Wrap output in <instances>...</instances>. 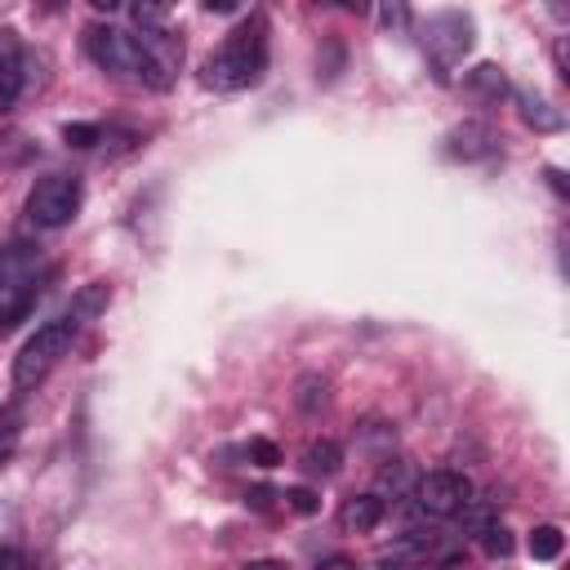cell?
I'll return each mask as SVG.
<instances>
[{
    "mask_svg": "<svg viewBox=\"0 0 570 570\" xmlns=\"http://www.w3.org/2000/svg\"><path fill=\"white\" fill-rule=\"evenodd\" d=\"M285 503H289L294 512H303V517H312V512L321 508V499H316L312 490H303V485H294V490H285Z\"/></svg>",
    "mask_w": 570,
    "mask_h": 570,
    "instance_id": "24",
    "label": "cell"
},
{
    "mask_svg": "<svg viewBox=\"0 0 570 570\" xmlns=\"http://www.w3.org/2000/svg\"><path fill=\"white\" fill-rule=\"evenodd\" d=\"M0 570H31V561L18 548H0Z\"/></svg>",
    "mask_w": 570,
    "mask_h": 570,
    "instance_id": "25",
    "label": "cell"
},
{
    "mask_svg": "<svg viewBox=\"0 0 570 570\" xmlns=\"http://www.w3.org/2000/svg\"><path fill=\"white\" fill-rule=\"evenodd\" d=\"M379 521H383V499H379V494H352V499H343V508H338V525H343L347 534H370Z\"/></svg>",
    "mask_w": 570,
    "mask_h": 570,
    "instance_id": "11",
    "label": "cell"
},
{
    "mask_svg": "<svg viewBox=\"0 0 570 570\" xmlns=\"http://www.w3.org/2000/svg\"><path fill=\"white\" fill-rule=\"evenodd\" d=\"M31 156V142H27V134H18V129H0V169H13V165H22Z\"/></svg>",
    "mask_w": 570,
    "mask_h": 570,
    "instance_id": "17",
    "label": "cell"
},
{
    "mask_svg": "<svg viewBox=\"0 0 570 570\" xmlns=\"http://www.w3.org/2000/svg\"><path fill=\"white\" fill-rule=\"evenodd\" d=\"M423 45H428V53H432L436 67H450L454 58L468 53V45H472V22H468L463 13H432Z\"/></svg>",
    "mask_w": 570,
    "mask_h": 570,
    "instance_id": "8",
    "label": "cell"
},
{
    "mask_svg": "<svg viewBox=\"0 0 570 570\" xmlns=\"http://www.w3.org/2000/svg\"><path fill=\"white\" fill-rule=\"evenodd\" d=\"M22 94V40L13 27H0V116Z\"/></svg>",
    "mask_w": 570,
    "mask_h": 570,
    "instance_id": "9",
    "label": "cell"
},
{
    "mask_svg": "<svg viewBox=\"0 0 570 570\" xmlns=\"http://www.w3.org/2000/svg\"><path fill=\"white\" fill-rule=\"evenodd\" d=\"M40 267H45L40 245H31V240L0 245V334L13 330L31 312L36 294H40Z\"/></svg>",
    "mask_w": 570,
    "mask_h": 570,
    "instance_id": "2",
    "label": "cell"
},
{
    "mask_svg": "<svg viewBox=\"0 0 570 570\" xmlns=\"http://www.w3.org/2000/svg\"><path fill=\"white\" fill-rule=\"evenodd\" d=\"M80 200H85L80 178H71V174H45V178H36V187L27 191V218H31L36 227L53 232V227H67V223L80 214Z\"/></svg>",
    "mask_w": 570,
    "mask_h": 570,
    "instance_id": "4",
    "label": "cell"
},
{
    "mask_svg": "<svg viewBox=\"0 0 570 570\" xmlns=\"http://www.w3.org/2000/svg\"><path fill=\"white\" fill-rule=\"evenodd\" d=\"M240 570H289L285 561H276V557H258V561H245Z\"/></svg>",
    "mask_w": 570,
    "mask_h": 570,
    "instance_id": "26",
    "label": "cell"
},
{
    "mask_svg": "<svg viewBox=\"0 0 570 570\" xmlns=\"http://www.w3.org/2000/svg\"><path fill=\"white\" fill-rule=\"evenodd\" d=\"M476 539L485 543V552H490V557H508V552H512V530H508V525H499V521H494V525H485Z\"/></svg>",
    "mask_w": 570,
    "mask_h": 570,
    "instance_id": "21",
    "label": "cell"
},
{
    "mask_svg": "<svg viewBox=\"0 0 570 570\" xmlns=\"http://www.w3.org/2000/svg\"><path fill=\"white\" fill-rule=\"evenodd\" d=\"M468 85H472V89H481L485 98H499V94L508 89V80H503V71H499L494 62H481V67L468 76Z\"/></svg>",
    "mask_w": 570,
    "mask_h": 570,
    "instance_id": "18",
    "label": "cell"
},
{
    "mask_svg": "<svg viewBox=\"0 0 570 570\" xmlns=\"http://www.w3.org/2000/svg\"><path fill=\"white\" fill-rule=\"evenodd\" d=\"M129 13L138 22V31H165L169 18H174V9H165V4H134Z\"/></svg>",
    "mask_w": 570,
    "mask_h": 570,
    "instance_id": "19",
    "label": "cell"
},
{
    "mask_svg": "<svg viewBox=\"0 0 570 570\" xmlns=\"http://www.w3.org/2000/svg\"><path fill=\"white\" fill-rule=\"evenodd\" d=\"M71 343H76V321H71V316L45 321V325L22 343V352L13 356V387H18V392H31L36 383H45V374L71 352Z\"/></svg>",
    "mask_w": 570,
    "mask_h": 570,
    "instance_id": "3",
    "label": "cell"
},
{
    "mask_svg": "<svg viewBox=\"0 0 570 570\" xmlns=\"http://www.w3.org/2000/svg\"><path fill=\"white\" fill-rule=\"evenodd\" d=\"M245 454H249V463H258V468H276V463H281V450H276L272 441H263V436H258V441H249V450H245Z\"/></svg>",
    "mask_w": 570,
    "mask_h": 570,
    "instance_id": "23",
    "label": "cell"
},
{
    "mask_svg": "<svg viewBox=\"0 0 570 570\" xmlns=\"http://www.w3.org/2000/svg\"><path fill=\"white\" fill-rule=\"evenodd\" d=\"M338 463H343L338 441L321 436V441H307V445H303V472H312V476H334Z\"/></svg>",
    "mask_w": 570,
    "mask_h": 570,
    "instance_id": "12",
    "label": "cell"
},
{
    "mask_svg": "<svg viewBox=\"0 0 570 570\" xmlns=\"http://www.w3.org/2000/svg\"><path fill=\"white\" fill-rule=\"evenodd\" d=\"M468 499H472V481L463 472H454V468H436V472L414 481V503L428 517H459Z\"/></svg>",
    "mask_w": 570,
    "mask_h": 570,
    "instance_id": "6",
    "label": "cell"
},
{
    "mask_svg": "<svg viewBox=\"0 0 570 570\" xmlns=\"http://www.w3.org/2000/svg\"><path fill=\"white\" fill-rule=\"evenodd\" d=\"M517 102H521V120L530 125V129H539V134H552V129H561V111H552L539 94H530V89H521L517 94Z\"/></svg>",
    "mask_w": 570,
    "mask_h": 570,
    "instance_id": "13",
    "label": "cell"
},
{
    "mask_svg": "<svg viewBox=\"0 0 570 570\" xmlns=\"http://www.w3.org/2000/svg\"><path fill=\"white\" fill-rule=\"evenodd\" d=\"M316 570H356V561H347V557H330V561H321Z\"/></svg>",
    "mask_w": 570,
    "mask_h": 570,
    "instance_id": "27",
    "label": "cell"
},
{
    "mask_svg": "<svg viewBox=\"0 0 570 570\" xmlns=\"http://www.w3.org/2000/svg\"><path fill=\"white\" fill-rule=\"evenodd\" d=\"M263 71H267V22L258 13H249L205 58V85L218 94H236V89L258 85Z\"/></svg>",
    "mask_w": 570,
    "mask_h": 570,
    "instance_id": "1",
    "label": "cell"
},
{
    "mask_svg": "<svg viewBox=\"0 0 570 570\" xmlns=\"http://www.w3.org/2000/svg\"><path fill=\"white\" fill-rule=\"evenodd\" d=\"M325 401H330V383H325L321 374H303V379L294 383V405H298L303 414H316Z\"/></svg>",
    "mask_w": 570,
    "mask_h": 570,
    "instance_id": "14",
    "label": "cell"
},
{
    "mask_svg": "<svg viewBox=\"0 0 570 570\" xmlns=\"http://www.w3.org/2000/svg\"><path fill=\"white\" fill-rule=\"evenodd\" d=\"M138 36V49H142V71L138 80L151 85V89H169L178 67H183V40L165 27V31H134Z\"/></svg>",
    "mask_w": 570,
    "mask_h": 570,
    "instance_id": "7",
    "label": "cell"
},
{
    "mask_svg": "<svg viewBox=\"0 0 570 570\" xmlns=\"http://www.w3.org/2000/svg\"><path fill=\"white\" fill-rule=\"evenodd\" d=\"M445 151H450V156H463V160L490 156V151H494V129H490L485 120H463L459 129H450Z\"/></svg>",
    "mask_w": 570,
    "mask_h": 570,
    "instance_id": "10",
    "label": "cell"
},
{
    "mask_svg": "<svg viewBox=\"0 0 570 570\" xmlns=\"http://www.w3.org/2000/svg\"><path fill=\"white\" fill-rule=\"evenodd\" d=\"M85 49L89 58L111 71V76H138L142 71V49L134 31H116V27H89L85 31Z\"/></svg>",
    "mask_w": 570,
    "mask_h": 570,
    "instance_id": "5",
    "label": "cell"
},
{
    "mask_svg": "<svg viewBox=\"0 0 570 570\" xmlns=\"http://www.w3.org/2000/svg\"><path fill=\"white\" fill-rule=\"evenodd\" d=\"M561 543H566V539H561L557 525H534V530H530V557H534V561H557V557H561Z\"/></svg>",
    "mask_w": 570,
    "mask_h": 570,
    "instance_id": "16",
    "label": "cell"
},
{
    "mask_svg": "<svg viewBox=\"0 0 570 570\" xmlns=\"http://www.w3.org/2000/svg\"><path fill=\"white\" fill-rule=\"evenodd\" d=\"M463 525H468V534H481L485 525H494V503L468 499V503H463Z\"/></svg>",
    "mask_w": 570,
    "mask_h": 570,
    "instance_id": "20",
    "label": "cell"
},
{
    "mask_svg": "<svg viewBox=\"0 0 570 570\" xmlns=\"http://www.w3.org/2000/svg\"><path fill=\"white\" fill-rule=\"evenodd\" d=\"M107 298H111V289H107L102 281L85 285V289L76 294V303H71V321H76V325H80V321H94V316L107 307Z\"/></svg>",
    "mask_w": 570,
    "mask_h": 570,
    "instance_id": "15",
    "label": "cell"
},
{
    "mask_svg": "<svg viewBox=\"0 0 570 570\" xmlns=\"http://www.w3.org/2000/svg\"><path fill=\"white\" fill-rule=\"evenodd\" d=\"M62 138L71 147H94L102 138V125H62Z\"/></svg>",
    "mask_w": 570,
    "mask_h": 570,
    "instance_id": "22",
    "label": "cell"
}]
</instances>
